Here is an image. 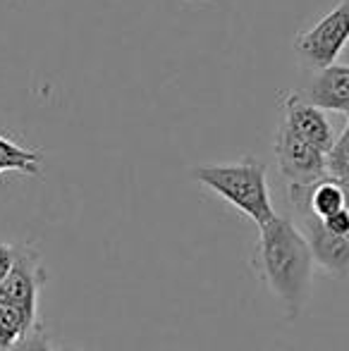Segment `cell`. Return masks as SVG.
Listing matches in <instances>:
<instances>
[{"label":"cell","mask_w":349,"mask_h":351,"mask_svg":"<svg viewBox=\"0 0 349 351\" xmlns=\"http://www.w3.org/2000/svg\"><path fill=\"white\" fill-rule=\"evenodd\" d=\"M12 263H14V246L0 244V285H3V280L8 278Z\"/></svg>","instance_id":"11"},{"label":"cell","mask_w":349,"mask_h":351,"mask_svg":"<svg viewBox=\"0 0 349 351\" xmlns=\"http://www.w3.org/2000/svg\"><path fill=\"white\" fill-rule=\"evenodd\" d=\"M254 268L270 294L285 306V313L297 318L311 289L316 258L306 234L292 217L275 215L268 225L258 227Z\"/></svg>","instance_id":"1"},{"label":"cell","mask_w":349,"mask_h":351,"mask_svg":"<svg viewBox=\"0 0 349 351\" xmlns=\"http://www.w3.org/2000/svg\"><path fill=\"white\" fill-rule=\"evenodd\" d=\"M191 177L206 189L213 191L215 196L228 201L234 210L256 222V227L268 225L278 215L273 208V201H270L265 165L258 158L249 156L237 162L199 165L191 170Z\"/></svg>","instance_id":"2"},{"label":"cell","mask_w":349,"mask_h":351,"mask_svg":"<svg viewBox=\"0 0 349 351\" xmlns=\"http://www.w3.org/2000/svg\"><path fill=\"white\" fill-rule=\"evenodd\" d=\"M36 325V311H29L27 306L14 304V301L0 299V349L3 351L22 342Z\"/></svg>","instance_id":"9"},{"label":"cell","mask_w":349,"mask_h":351,"mask_svg":"<svg viewBox=\"0 0 349 351\" xmlns=\"http://www.w3.org/2000/svg\"><path fill=\"white\" fill-rule=\"evenodd\" d=\"M349 43V0H340L311 29L294 36L297 56L313 70L333 65Z\"/></svg>","instance_id":"3"},{"label":"cell","mask_w":349,"mask_h":351,"mask_svg":"<svg viewBox=\"0 0 349 351\" xmlns=\"http://www.w3.org/2000/svg\"><path fill=\"white\" fill-rule=\"evenodd\" d=\"M345 127H349V117H347V125H345Z\"/></svg>","instance_id":"12"},{"label":"cell","mask_w":349,"mask_h":351,"mask_svg":"<svg viewBox=\"0 0 349 351\" xmlns=\"http://www.w3.org/2000/svg\"><path fill=\"white\" fill-rule=\"evenodd\" d=\"M273 151L278 170L287 184H313L328 175V153L299 139L282 122L275 132Z\"/></svg>","instance_id":"4"},{"label":"cell","mask_w":349,"mask_h":351,"mask_svg":"<svg viewBox=\"0 0 349 351\" xmlns=\"http://www.w3.org/2000/svg\"><path fill=\"white\" fill-rule=\"evenodd\" d=\"M43 278L46 275H43L41 261H38V251L29 244H22L19 249L14 246V263L0 285V299L14 301V304L27 306L29 311H36Z\"/></svg>","instance_id":"6"},{"label":"cell","mask_w":349,"mask_h":351,"mask_svg":"<svg viewBox=\"0 0 349 351\" xmlns=\"http://www.w3.org/2000/svg\"><path fill=\"white\" fill-rule=\"evenodd\" d=\"M282 125H287L299 139L309 141L311 146L321 148L323 153H330L335 146V127L326 117L323 108L309 103L302 93H287L282 101Z\"/></svg>","instance_id":"5"},{"label":"cell","mask_w":349,"mask_h":351,"mask_svg":"<svg viewBox=\"0 0 349 351\" xmlns=\"http://www.w3.org/2000/svg\"><path fill=\"white\" fill-rule=\"evenodd\" d=\"M8 351H53V349H51L48 337L43 335V328L41 325H36V328H34L32 332L22 339V342L14 344V347L8 349Z\"/></svg>","instance_id":"10"},{"label":"cell","mask_w":349,"mask_h":351,"mask_svg":"<svg viewBox=\"0 0 349 351\" xmlns=\"http://www.w3.org/2000/svg\"><path fill=\"white\" fill-rule=\"evenodd\" d=\"M292 213L294 222L302 227L309 244H311L316 265L326 268L333 275H340V278L349 275V237H333L323 232L316 222V215L304 206H292Z\"/></svg>","instance_id":"7"},{"label":"cell","mask_w":349,"mask_h":351,"mask_svg":"<svg viewBox=\"0 0 349 351\" xmlns=\"http://www.w3.org/2000/svg\"><path fill=\"white\" fill-rule=\"evenodd\" d=\"M302 96L323 110L349 115V65L333 62L318 70L311 84L302 91Z\"/></svg>","instance_id":"8"}]
</instances>
